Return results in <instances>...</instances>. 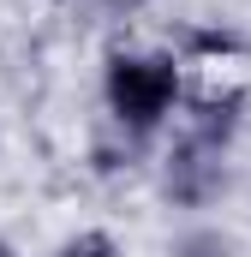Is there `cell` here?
<instances>
[{"label":"cell","mask_w":251,"mask_h":257,"mask_svg":"<svg viewBox=\"0 0 251 257\" xmlns=\"http://www.w3.org/2000/svg\"><path fill=\"white\" fill-rule=\"evenodd\" d=\"M191 78L174 48H144V42H114L102 54V114L120 138L150 144L174 126Z\"/></svg>","instance_id":"cell-1"},{"label":"cell","mask_w":251,"mask_h":257,"mask_svg":"<svg viewBox=\"0 0 251 257\" xmlns=\"http://www.w3.org/2000/svg\"><path fill=\"white\" fill-rule=\"evenodd\" d=\"M233 186V144H215L203 132L168 126V144H162V162H156V192L168 209H186V215H203L215 209Z\"/></svg>","instance_id":"cell-2"},{"label":"cell","mask_w":251,"mask_h":257,"mask_svg":"<svg viewBox=\"0 0 251 257\" xmlns=\"http://www.w3.org/2000/svg\"><path fill=\"white\" fill-rule=\"evenodd\" d=\"M168 257H239V239L221 227V221H186L174 239H168Z\"/></svg>","instance_id":"cell-3"},{"label":"cell","mask_w":251,"mask_h":257,"mask_svg":"<svg viewBox=\"0 0 251 257\" xmlns=\"http://www.w3.org/2000/svg\"><path fill=\"white\" fill-rule=\"evenodd\" d=\"M0 257H18V245H12V239H0Z\"/></svg>","instance_id":"cell-4"}]
</instances>
